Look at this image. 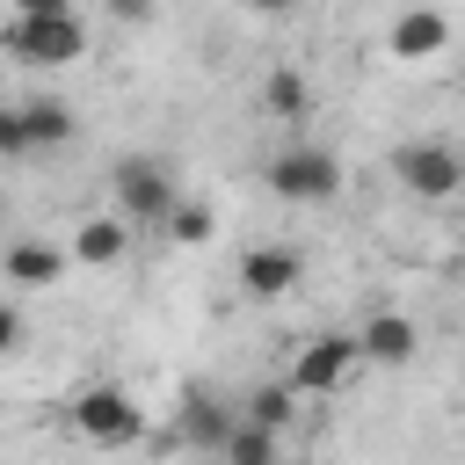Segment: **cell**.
<instances>
[{
	"instance_id": "obj_1",
	"label": "cell",
	"mask_w": 465,
	"mask_h": 465,
	"mask_svg": "<svg viewBox=\"0 0 465 465\" xmlns=\"http://www.w3.org/2000/svg\"><path fill=\"white\" fill-rule=\"evenodd\" d=\"M65 421H73L94 450H131V443L145 436V407H138V392H131V385H116V378L80 385V392H73V407H65Z\"/></svg>"
},
{
	"instance_id": "obj_2",
	"label": "cell",
	"mask_w": 465,
	"mask_h": 465,
	"mask_svg": "<svg viewBox=\"0 0 465 465\" xmlns=\"http://www.w3.org/2000/svg\"><path fill=\"white\" fill-rule=\"evenodd\" d=\"M0 51L15 65L58 73V65H80L87 58V22L80 15H7L0 22Z\"/></svg>"
},
{
	"instance_id": "obj_3",
	"label": "cell",
	"mask_w": 465,
	"mask_h": 465,
	"mask_svg": "<svg viewBox=\"0 0 465 465\" xmlns=\"http://www.w3.org/2000/svg\"><path fill=\"white\" fill-rule=\"evenodd\" d=\"M109 196H116V218H124V225H160V218L174 211L182 182H174V167H167L160 153H124V160L109 167Z\"/></svg>"
},
{
	"instance_id": "obj_4",
	"label": "cell",
	"mask_w": 465,
	"mask_h": 465,
	"mask_svg": "<svg viewBox=\"0 0 465 465\" xmlns=\"http://www.w3.org/2000/svg\"><path fill=\"white\" fill-rule=\"evenodd\" d=\"M392 182L421 203H450L465 189V160L450 138H407V145H392Z\"/></svg>"
},
{
	"instance_id": "obj_5",
	"label": "cell",
	"mask_w": 465,
	"mask_h": 465,
	"mask_svg": "<svg viewBox=\"0 0 465 465\" xmlns=\"http://www.w3.org/2000/svg\"><path fill=\"white\" fill-rule=\"evenodd\" d=\"M262 182H269L276 203H334L341 196V160L327 145H283L262 167Z\"/></svg>"
},
{
	"instance_id": "obj_6",
	"label": "cell",
	"mask_w": 465,
	"mask_h": 465,
	"mask_svg": "<svg viewBox=\"0 0 465 465\" xmlns=\"http://www.w3.org/2000/svg\"><path fill=\"white\" fill-rule=\"evenodd\" d=\"M349 371H356V341H349V327H327V334H312V341L291 356L283 392H291V400H327V392H341Z\"/></svg>"
},
{
	"instance_id": "obj_7",
	"label": "cell",
	"mask_w": 465,
	"mask_h": 465,
	"mask_svg": "<svg viewBox=\"0 0 465 465\" xmlns=\"http://www.w3.org/2000/svg\"><path fill=\"white\" fill-rule=\"evenodd\" d=\"M298 283H305V254H298V247L262 240V247L240 254V291H247L254 305H276V298H291Z\"/></svg>"
},
{
	"instance_id": "obj_8",
	"label": "cell",
	"mask_w": 465,
	"mask_h": 465,
	"mask_svg": "<svg viewBox=\"0 0 465 465\" xmlns=\"http://www.w3.org/2000/svg\"><path fill=\"white\" fill-rule=\"evenodd\" d=\"M349 341H356V363H378V371H407L421 356V327L407 312H371L363 327H349Z\"/></svg>"
},
{
	"instance_id": "obj_9",
	"label": "cell",
	"mask_w": 465,
	"mask_h": 465,
	"mask_svg": "<svg viewBox=\"0 0 465 465\" xmlns=\"http://www.w3.org/2000/svg\"><path fill=\"white\" fill-rule=\"evenodd\" d=\"M240 421V400H225V392H211V385H189L182 392V407H174V443H189V450H211L218 458V443H225V429Z\"/></svg>"
},
{
	"instance_id": "obj_10",
	"label": "cell",
	"mask_w": 465,
	"mask_h": 465,
	"mask_svg": "<svg viewBox=\"0 0 465 465\" xmlns=\"http://www.w3.org/2000/svg\"><path fill=\"white\" fill-rule=\"evenodd\" d=\"M65 269H73V254H65L58 240H7V247H0V276H7L15 291H58Z\"/></svg>"
},
{
	"instance_id": "obj_11",
	"label": "cell",
	"mask_w": 465,
	"mask_h": 465,
	"mask_svg": "<svg viewBox=\"0 0 465 465\" xmlns=\"http://www.w3.org/2000/svg\"><path fill=\"white\" fill-rule=\"evenodd\" d=\"M385 51H392V58H407V65L443 58V51H450V15H443V7H407V15L392 22Z\"/></svg>"
},
{
	"instance_id": "obj_12",
	"label": "cell",
	"mask_w": 465,
	"mask_h": 465,
	"mask_svg": "<svg viewBox=\"0 0 465 465\" xmlns=\"http://www.w3.org/2000/svg\"><path fill=\"white\" fill-rule=\"evenodd\" d=\"M65 254L87 262V269H116V262L131 254V225H124L116 211H94V218L73 225V247H65Z\"/></svg>"
},
{
	"instance_id": "obj_13",
	"label": "cell",
	"mask_w": 465,
	"mask_h": 465,
	"mask_svg": "<svg viewBox=\"0 0 465 465\" xmlns=\"http://www.w3.org/2000/svg\"><path fill=\"white\" fill-rule=\"evenodd\" d=\"M15 116H22V138H29V153L73 145V131H80L73 102H58V94H29V102H15Z\"/></svg>"
},
{
	"instance_id": "obj_14",
	"label": "cell",
	"mask_w": 465,
	"mask_h": 465,
	"mask_svg": "<svg viewBox=\"0 0 465 465\" xmlns=\"http://www.w3.org/2000/svg\"><path fill=\"white\" fill-rule=\"evenodd\" d=\"M262 109H269L276 124H305V116H312V80H305L298 65H276V73L262 80Z\"/></svg>"
},
{
	"instance_id": "obj_15",
	"label": "cell",
	"mask_w": 465,
	"mask_h": 465,
	"mask_svg": "<svg viewBox=\"0 0 465 465\" xmlns=\"http://www.w3.org/2000/svg\"><path fill=\"white\" fill-rule=\"evenodd\" d=\"M276 458H283V436L254 429V421H232L225 443H218V465H276Z\"/></svg>"
},
{
	"instance_id": "obj_16",
	"label": "cell",
	"mask_w": 465,
	"mask_h": 465,
	"mask_svg": "<svg viewBox=\"0 0 465 465\" xmlns=\"http://www.w3.org/2000/svg\"><path fill=\"white\" fill-rule=\"evenodd\" d=\"M240 421H254V429H276V436H291V421H298V400L283 392V378H269V385H254V392L240 400Z\"/></svg>"
},
{
	"instance_id": "obj_17",
	"label": "cell",
	"mask_w": 465,
	"mask_h": 465,
	"mask_svg": "<svg viewBox=\"0 0 465 465\" xmlns=\"http://www.w3.org/2000/svg\"><path fill=\"white\" fill-rule=\"evenodd\" d=\"M160 225H167V240H174V247H211L218 211H211V203H196V196H174V211H167Z\"/></svg>"
},
{
	"instance_id": "obj_18",
	"label": "cell",
	"mask_w": 465,
	"mask_h": 465,
	"mask_svg": "<svg viewBox=\"0 0 465 465\" xmlns=\"http://www.w3.org/2000/svg\"><path fill=\"white\" fill-rule=\"evenodd\" d=\"M29 153V138H22V116L15 109H0V160H22Z\"/></svg>"
},
{
	"instance_id": "obj_19",
	"label": "cell",
	"mask_w": 465,
	"mask_h": 465,
	"mask_svg": "<svg viewBox=\"0 0 465 465\" xmlns=\"http://www.w3.org/2000/svg\"><path fill=\"white\" fill-rule=\"evenodd\" d=\"M15 349H22V312L0 298V356H15Z\"/></svg>"
},
{
	"instance_id": "obj_20",
	"label": "cell",
	"mask_w": 465,
	"mask_h": 465,
	"mask_svg": "<svg viewBox=\"0 0 465 465\" xmlns=\"http://www.w3.org/2000/svg\"><path fill=\"white\" fill-rule=\"evenodd\" d=\"M7 15H73V0H7Z\"/></svg>"
},
{
	"instance_id": "obj_21",
	"label": "cell",
	"mask_w": 465,
	"mask_h": 465,
	"mask_svg": "<svg viewBox=\"0 0 465 465\" xmlns=\"http://www.w3.org/2000/svg\"><path fill=\"white\" fill-rule=\"evenodd\" d=\"M116 22H153V0H109Z\"/></svg>"
},
{
	"instance_id": "obj_22",
	"label": "cell",
	"mask_w": 465,
	"mask_h": 465,
	"mask_svg": "<svg viewBox=\"0 0 465 465\" xmlns=\"http://www.w3.org/2000/svg\"><path fill=\"white\" fill-rule=\"evenodd\" d=\"M247 7H254V15H291L298 0H247Z\"/></svg>"
},
{
	"instance_id": "obj_23",
	"label": "cell",
	"mask_w": 465,
	"mask_h": 465,
	"mask_svg": "<svg viewBox=\"0 0 465 465\" xmlns=\"http://www.w3.org/2000/svg\"><path fill=\"white\" fill-rule=\"evenodd\" d=\"M276 465H291V458H276Z\"/></svg>"
}]
</instances>
